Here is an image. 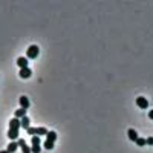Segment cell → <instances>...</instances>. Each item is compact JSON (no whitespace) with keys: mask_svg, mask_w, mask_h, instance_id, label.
<instances>
[{"mask_svg":"<svg viewBox=\"0 0 153 153\" xmlns=\"http://www.w3.org/2000/svg\"><path fill=\"white\" fill-rule=\"evenodd\" d=\"M19 130H20V120L12 118L9 121V130H8V138L11 139V141L19 139Z\"/></svg>","mask_w":153,"mask_h":153,"instance_id":"1","label":"cell"},{"mask_svg":"<svg viewBox=\"0 0 153 153\" xmlns=\"http://www.w3.org/2000/svg\"><path fill=\"white\" fill-rule=\"evenodd\" d=\"M38 52H40L38 46H37V45H31V46L28 48V51H26V57H28V58H37Z\"/></svg>","mask_w":153,"mask_h":153,"instance_id":"2","label":"cell"},{"mask_svg":"<svg viewBox=\"0 0 153 153\" xmlns=\"http://www.w3.org/2000/svg\"><path fill=\"white\" fill-rule=\"evenodd\" d=\"M136 106H138L139 109H147V107H149L147 98H146V97H138V98H136Z\"/></svg>","mask_w":153,"mask_h":153,"instance_id":"3","label":"cell"},{"mask_svg":"<svg viewBox=\"0 0 153 153\" xmlns=\"http://www.w3.org/2000/svg\"><path fill=\"white\" fill-rule=\"evenodd\" d=\"M17 144H19V147L22 149L23 153H32V152H31V147L26 146V141H25V139H20V138H19V139H17Z\"/></svg>","mask_w":153,"mask_h":153,"instance_id":"4","label":"cell"},{"mask_svg":"<svg viewBox=\"0 0 153 153\" xmlns=\"http://www.w3.org/2000/svg\"><path fill=\"white\" fill-rule=\"evenodd\" d=\"M19 103H20V107L25 109V110H28V109H29V104H31V103H29V100H28V97H25V95L20 97Z\"/></svg>","mask_w":153,"mask_h":153,"instance_id":"5","label":"cell"},{"mask_svg":"<svg viewBox=\"0 0 153 153\" xmlns=\"http://www.w3.org/2000/svg\"><path fill=\"white\" fill-rule=\"evenodd\" d=\"M19 75H20V78H29V76L32 75V71L29 69V68H25V69H20V72H19Z\"/></svg>","mask_w":153,"mask_h":153,"instance_id":"6","label":"cell"},{"mask_svg":"<svg viewBox=\"0 0 153 153\" xmlns=\"http://www.w3.org/2000/svg\"><path fill=\"white\" fill-rule=\"evenodd\" d=\"M20 127H23L25 130H28L29 127H31V120H29L28 117H23V118L20 120Z\"/></svg>","mask_w":153,"mask_h":153,"instance_id":"7","label":"cell"},{"mask_svg":"<svg viewBox=\"0 0 153 153\" xmlns=\"http://www.w3.org/2000/svg\"><path fill=\"white\" fill-rule=\"evenodd\" d=\"M17 65H19L20 69H25V68H28V60L25 57H19L17 58Z\"/></svg>","mask_w":153,"mask_h":153,"instance_id":"8","label":"cell"},{"mask_svg":"<svg viewBox=\"0 0 153 153\" xmlns=\"http://www.w3.org/2000/svg\"><path fill=\"white\" fill-rule=\"evenodd\" d=\"M127 135H129V139H130V141H133V143H135V141H136V139L139 138L135 129H129V130H127Z\"/></svg>","mask_w":153,"mask_h":153,"instance_id":"9","label":"cell"},{"mask_svg":"<svg viewBox=\"0 0 153 153\" xmlns=\"http://www.w3.org/2000/svg\"><path fill=\"white\" fill-rule=\"evenodd\" d=\"M17 149H19V144H17V141H11V143L8 144V149H6V150H8V153H14Z\"/></svg>","mask_w":153,"mask_h":153,"instance_id":"10","label":"cell"},{"mask_svg":"<svg viewBox=\"0 0 153 153\" xmlns=\"http://www.w3.org/2000/svg\"><path fill=\"white\" fill-rule=\"evenodd\" d=\"M23 117H26V110H25V109H17L16 110V113H14V118H17V120H22Z\"/></svg>","mask_w":153,"mask_h":153,"instance_id":"11","label":"cell"},{"mask_svg":"<svg viewBox=\"0 0 153 153\" xmlns=\"http://www.w3.org/2000/svg\"><path fill=\"white\" fill-rule=\"evenodd\" d=\"M46 136H48L46 139H48V141H51V143H55V141H57V132H54V130L48 132Z\"/></svg>","mask_w":153,"mask_h":153,"instance_id":"12","label":"cell"},{"mask_svg":"<svg viewBox=\"0 0 153 153\" xmlns=\"http://www.w3.org/2000/svg\"><path fill=\"white\" fill-rule=\"evenodd\" d=\"M135 143H136V146H139V147H144V146L147 144V141H146V138H138V139H136Z\"/></svg>","mask_w":153,"mask_h":153,"instance_id":"13","label":"cell"},{"mask_svg":"<svg viewBox=\"0 0 153 153\" xmlns=\"http://www.w3.org/2000/svg\"><path fill=\"white\" fill-rule=\"evenodd\" d=\"M46 150H52L54 149V143H51V141H48V139H46V141H45V146H43Z\"/></svg>","mask_w":153,"mask_h":153,"instance_id":"14","label":"cell"},{"mask_svg":"<svg viewBox=\"0 0 153 153\" xmlns=\"http://www.w3.org/2000/svg\"><path fill=\"white\" fill-rule=\"evenodd\" d=\"M146 141H147V144H149V146H153V136H150V138H147V139H146Z\"/></svg>","mask_w":153,"mask_h":153,"instance_id":"15","label":"cell"},{"mask_svg":"<svg viewBox=\"0 0 153 153\" xmlns=\"http://www.w3.org/2000/svg\"><path fill=\"white\" fill-rule=\"evenodd\" d=\"M149 118H150V120H153V109H152V110H149Z\"/></svg>","mask_w":153,"mask_h":153,"instance_id":"16","label":"cell"},{"mask_svg":"<svg viewBox=\"0 0 153 153\" xmlns=\"http://www.w3.org/2000/svg\"><path fill=\"white\" fill-rule=\"evenodd\" d=\"M0 153H8V150H2V152H0Z\"/></svg>","mask_w":153,"mask_h":153,"instance_id":"17","label":"cell"}]
</instances>
